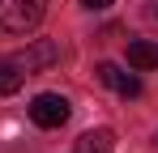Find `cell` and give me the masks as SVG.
Listing matches in <instances>:
<instances>
[{"instance_id":"obj_4","label":"cell","mask_w":158,"mask_h":153,"mask_svg":"<svg viewBox=\"0 0 158 153\" xmlns=\"http://www.w3.org/2000/svg\"><path fill=\"white\" fill-rule=\"evenodd\" d=\"M98 81L111 85L115 94H124V98H137V94H141V81H137L132 73H124L120 64H98Z\"/></svg>"},{"instance_id":"obj_1","label":"cell","mask_w":158,"mask_h":153,"mask_svg":"<svg viewBox=\"0 0 158 153\" xmlns=\"http://www.w3.org/2000/svg\"><path fill=\"white\" fill-rule=\"evenodd\" d=\"M43 13H47V0H0V30L30 34L43 22Z\"/></svg>"},{"instance_id":"obj_5","label":"cell","mask_w":158,"mask_h":153,"mask_svg":"<svg viewBox=\"0 0 158 153\" xmlns=\"http://www.w3.org/2000/svg\"><path fill=\"white\" fill-rule=\"evenodd\" d=\"M128 64L137 68V73L158 68V47H154V43H145V38H132V43H128Z\"/></svg>"},{"instance_id":"obj_6","label":"cell","mask_w":158,"mask_h":153,"mask_svg":"<svg viewBox=\"0 0 158 153\" xmlns=\"http://www.w3.org/2000/svg\"><path fill=\"white\" fill-rule=\"evenodd\" d=\"M22 81H26V73L13 64V55H0V98L17 94V89H22Z\"/></svg>"},{"instance_id":"obj_7","label":"cell","mask_w":158,"mask_h":153,"mask_svg":"<svg viewBox=\"0 0 158 153\" xmlns=\"http://www.w3.org/2000/svg\"><path fill=\"white\" fill-rule=\"evenodd\" d=\"M73 153H111V132L107 128H98V132H85L77 140V149Z\"/></svg>"},{"instance_id":"obj_2","label":"cell","mask_w":158,"mask_h":153,"mask_svg":"<svg viewBox=\"0 0 158 153\" xmlns=\"http://www.w3.org/2000/svg\"><path fill=\"white\" fill-rule=\"evenodd\" d=\"M56 60H60V47H56L52 38H30V43H26V51H13V64H17L26 76L47 73Z\"/></svg>"},{"instance_id":"obj_8","label":"cell","mask_w":158,"mask_h":153,"mask_svg":"<svg viewBox=\"0 0 158 153\" xmlns=\"http://www.w3.org/2000/svg\"><path fill=\"white\" fill-rule=\"evenodd\" d=\"M81 4H85V9H94V13H103V9L111 4V0H81Z\"/></svg>"},{"instance_id":"obj_3","label":"cell","mask_w":158,"mask_h":153,"mask_svg":"<svg viewBox=\"0 0 158 153\" xmlns=\"http://www.w3.org/2000/svg\"><path fill=\"white\" fill-rule=\"evenodd\" d=\"M69 115H73V106L64 94H39L30 102V119L39 128H60V124H69Z\"/></svg>"}]
</instances>
